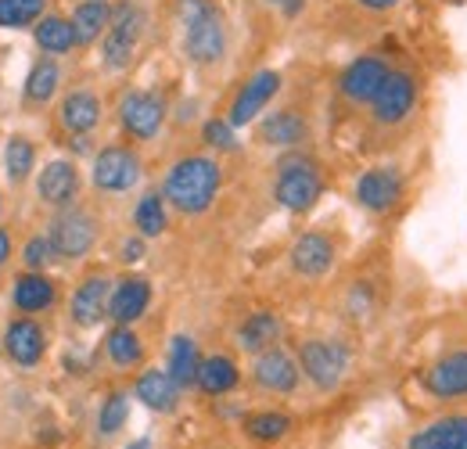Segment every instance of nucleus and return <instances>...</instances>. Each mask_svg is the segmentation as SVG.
Returning <instances> with one entry per match:
<instances>
[{"instance_id":"1","label":"nucleus","mask_w":467,"mask_h":449,"mask_svg":"<svg viewBox=\"0 0 467 449\" xmlns=\"http://www.w3.org/2000/svg\"><path fill=\"white\" fill-rule=\"evenodd\" d=\"M223 183V169L213 155H183L162 180V194L180 216H202Z\"/></svg>"},{"instance_id":"2","label":"nucleus","mask_w":467,"mask_h":449,"mask_svg":"<svg viewBox=\"0 0 467 449\" xmlns=\"http://www.w3.org/2000/svg\"><path fill=\"white\" fill-rule=\"evenodd\" d=\"M176 22L183 29L187 61L209 68L227 55V18L216 0H176Z\"/></svg>"},{"instance_id":"3","label":"nucleus","mask_w":467,"mask_h":449,"mask_svg":"<svg viewBox=\"0 0 467 449\" xmlns=\"http://www.w3.org/2000/svg\"><path fill=\"white\" fill-rule=\"evenodd\" d=\"M324 194L320 166L309 155H285L274 172V202L288 213H309Z\"/></svg>"},{"instance_id":"4","label":"nucleus","mask_w":467,"mask_h":449,"mask_svg":"<svg viewBox=\"0 0 467 449\" xmlns=\"http://www.w3.org/2000/svg\"><path fill=\"white\" fill-rule=\"evenodd\" d=\"M298 371L320 389V392H335L349 371V349L342 341H327V338H309L298 345Z\"/></svg>"},{"instance_id":"5","label":"nucleus","mask_w":467,"mask_h":449,"mask_svg":"<svg viewBox=\"0 0 467 449\" xmlns=\"http://www.w3.org/2000/svg\"><path fill=\"white\" fill-rule=\"evenodd\" d=\"M144 7L137 4V0H122L116 7V15H112V26H109V33H105V40H101V61L112 68V72H122L133 55H137V44H140V37H144Z\"/></svg>"},{"instance_id":"6","label":"nucleus","mask_w":467,"mask_h":449,"mask_svg":"<svg viewBox=\"0 0 467 449\" xmlns=\"http://www.w3.org/2000/svg\"><path fill=\"white\" fill-rule=\"evenodd\" d=\"M166 98L159 90H126L122 101H119V126L122 133H130L133 141H155L162 133V122H166Z\"/></svg>"},{"instance_id":"7","label":"nucleus","mask_w":467,"mask_h":449,"mask_svg":"<svg viewBox=\"0 0 467 449\" xmlns=\"http://www.w3.org/2000/svg\"><path fill=\"white\" fill-rule=\"evenodd\" d=\"M417 98H420V83L410 68H392V76L385 79L381 94L374 98L370 105V119L385 130L392 126H403L410 115L417 112Z\"/></svg>"},{"instance_id":"8","label":"nucleus","mask_w":467,"mask_h":449,"mask_svg":"<svg viewBox=\"0 0 467 449\" xmlns=\"http://www.w3.org/2000/svg\"><path fill=\"white\" fill-rule=\"evenodd\" d=\"M90 180L101 194H126L140 183V155L126 144H109L94 155Z\"/></svg>"},{"instance_id":"9","label":"nucleus","mask_w":467,"mask_h":449,"mask_svg":"<svg viewBox=\"0 0 467 449\" xmlns=\"http://www.w3.org/2000/svg\"><path fill=\"white\" fill-rule=\"evenodd\" d=\"M352 191H356L359 209H367V213H374V216H385V213H392V209L403 202V194H407V176L396 166L363 169V172L356 176V187H352Z\"/></svg>"},{"instance_id":"10","label":"nucleus","mask_w":467,"mask_h":449,"mask_svg":"<svg viewBox=\"0 0 467 449\" xmlns=\"http://www.w3.org/2000/svg\"><path fill=\"white\" fill-rule=\"evenodd\" d=\"M47 237H51L58 259H68V263H72V259H83V256L98 245V220H94L87 209L68 205V209H61L58 216H55Z\"/></svg>"},{"instance_id":"11","label":"nucleus","mask_w":467,"mask_h":449,"mask_svg":"<svg viewBox=\"0 0 467 449\" xmlns=\"http://www.w3.org/2000/svg\"><path fill=\"white\" fill-rule=\"evenodd\" d=\"M420 389L439 402L467 399V349H450L439 360H431L420 374Z\"/></svg>"},{"instance_id":"12","label":"nucleus","mask_w":467,"mask_h":449,"mask_svg":"<svg viewBox=\"0 0 467 449\" xmlns=\"http://www.w3.org/2000/svg\"><path fill=\"white\" fill-rule=\"evenodd\" d=\"M389 76H392V65H389L385 57L363 55L342 68V76H338V94H342L346 101H352V105H367V109H370Z\"/></svg>"},{"instance_id":"13","label":"nucleus","mask_w":467,"mask_h":449,"mask_svg":"<svg viewBox=\"0 0 467 449\" xmlns=\"http://www.w3.org/2000/svg\"><path fill=\"white\" fill-rule=\"evenodd\" d=\"M116 284L109 274H90L68 298V317L76 328H98L109 317V302H112Z\"/></svg>"},{"instance_id":"14","label":"nucleus","mask_w":467,"mask_h":449,"mask_svg":"<svg viewBox=\"0 0 467 449\" xmlns=\"http://www.w3.org/2000/svg\"><path fill=\"white\" fill-rule=\"evenodd\" d=\"M79 183H83V176L72 159H51L36 176V198L61 213L79 198Z\"/></svg>"},{"instance_id":"15","label":"nucleus","mask_w":467,"mask_h":449,"mask_svg":"<svg viewBox=\"0 0 467 449\" xmlns=\"http://www.w3.org/2000/svg\"><path fill=\"white\" fill-rule=\"evenodd\" d=\"M277 90H281V72L277 68H259L241 90H237V98H234L231 105V126H248L252 119H259L263 109L277 98Z\"/></svg>"},{"instance_id":"16","label":"nucleus","mask_w":467,"mask_h":449,"mask_svg":"<svg viewBox=\"0 0 467 449\" xmlns=\"http://www.w3.org/2000/svg\"><path fill=\"white\" fill-rule=\"evenodd\" d=\"M335 259H338V248H335V241L324 230H306L292 245V270L298 277L320 281V277L331 274Z\"/></svg>"},{"instance_id":"17","label":"nucleus","mask_w":467,"mask_h":449,"mask_svg":"<svg viewBox=\"0 0 467 449\" xmlns=\"http://www.w3.org/2000/svg\"><path fill=\"white\" fill-rule=\"evenodd\" d=\"M298 360L288 356L285 349H266L252 363V381L270 395H292L298 389Z\"/></svg>"},{"instance_id":"18","label":"nucleus","mask_w":467,"mask_h":449,"mask_svg":"<svg viewBox=\"0 0 467 449\" xmlns=\"http://www.w3.org/2000/svg\"><path fill=\"white\" fill-rule=\"evenodd\" d=\"M407 449H467V413H439L417 424Z\"/></svg>"},{"instance_id":"19","label":"nucleus","mask_w":467,"mask_h":449,"mask_svg":"<svg viewBox=\"0 0 467 449\" xmlns=\"http://www.w3.org/2000/svg\"><path fill=\"white\" fill-rule=\"evenodd\" d=\"M101 98L94 90H68L58 105V122L68 137H90L101 126Z\"/></svg>"},{"instance_id":"20","label":"nucleus","mask_w":467,"mask_h":449,"mask_svg":"<svg viewBox=\"0 0 467 449\" xmlns=\"http://www.w3.org/2000/svg\"><path fill=\"white\" fill-rule=\"evenodd\" d=\"M4 352L11 356V363L33 371L44 360V352H47V331L36 320H29V317L11 320L7 324V335H4Z\"/></svg>"},{"instance_id":"21","label":"nucleus","mask_w":467,"mask_h":449,"mask_svg":"<svg viewBox=\"0 0 467 449\" xmlns=\"http://www.w3.org/2000/svg\"><path fill=\"white\" fill-rule=\"evenodd\" d=\"M148 306H151V281L133 274V277H122V281L116 284L112 302H109V317H112L116 324L133 328V320H140V317L148 313Z\"/></svg>"},{"instance_id":"22","label":"nucleus","mask_w":467,"mask_h":449,"mask_svg":"<svg viewBox=\"0 0 467 449\" xmlns=\"http://www.w3.org/2000/svg\"><path fill=\"white\" fill-rule=\"evenodd\" d=\"M112 15H116V7L109 0H79L76 11H72V29H76L79 47H90V44L105 40V33L112 26Z\"/></svg>"},{"instance_id":"23","label":"nucleus","mask_w":467,"mask_h":449,"mask_svg":"<svg viewBox=\"0 0 467 449\" xmlns=\"http://www.w3.org/2000/svg\"><path fill=\"white\" fill-rule=\"evenodd\" d=\"M11 298H15V309H22L26 317H33V313H47V309L55 306L58 287H55L51 277H44L40 270H29V274H22V277L15 281Z\"/></svg>"},{"instance_id":"24","label":"nucleus","mask_w":467,"mask_h":449,"mask_svg":"<svg viewBox=\"0 0 467 449\" xmlns=\"http://www.w3.org/2000/svg\"><path fill=\"white\" fill-rule=\"evenodd\" d=\"M180 392L183 389L170 378V371H144L137 378V385H133V395L155 413H173L176 402H180Z\"/></svg>"},{"instance_id":"25","label":"nucleus","mask_w":467,"mask_h":449,"mask_svg":"<svg viewBox=\"0 0 467 449\" xmlns=\"http://www.w3.org/2000/svg\"><path fill=\"white\" fill-rule=\"evenodd\" d=\"M309 133V122L292 109H281V112H270L259 122V141L270 144V148H295L302 144Z\"/></svg>"},{"instance_id":"26","label":"nucleus","mask_w":467,"mask_h":449,"mask_svg":"<svg viewBox=\"0 0 467 449\" xmlns=\"http://www.w3.org/2000/svg\"><path fill=\"white\" fill-rule=\"evenodd\" d=\"M33 40H36V47L47 57L68 55V51L79 47L76 29H72V18H65V15H44V18L33 26Z\"/></svg>"},{"instance_id":"27","label":"nucleus","mask_w":467,"mask_h":449,"mask_svg":"<svg viewBox=\"0 0 467 449\" xmlns=\"http://www.w3.org/2000/svg\"><path fill=\"white\" fill-rule=\"evenodd\" d=\"M277 338H281V317L277 313H252L248 320H241L237 328V345L252 356L266 352V349H277Z\"/></svg>"},{"instance_id":"28","label":"nucleus","mask_w":467,"mask_h":449,"mask_svg":"<svg viewBox=\"0 0 467 449\" xmlns=\"http://www.w3.org/2000/svg\"><path fill=\"white\" fill-rule=\"evenodd\" d=\"M105 356H109V363L119 367V371H133V367L144 363V341H140V335L133 328L116 324L109 331V338H105Z\"/></svg>"},{"instance_id":"29","label":"nucleus","mask_w":467,"mask_h":449,"mask_svg":"<svg viewBox=\"0 0 467 449\" xmlns=\"http://www.w3.org/2000/svg\"><path fill=\"white\" fill-rule=\"evenodd\" d=\"M170 202H166V194H162V187L159 191H144L140 194V202H137V209H133V226H137V234L140 237H159V234H166V226H170Z\"/></svg>"},{"instance_id":"30","label":"nucleus","mask_w":467,"mask_h":449,"mask_svg":"<svg viewBox=\"0 0 467 449\" xmlns=\"http://www.w3.org/2000/svg\"><path fill=\"white\" fill-rule=\"evenodd\" d=\"M241 374H237V363L231 356H205L202 367H198V389L205 395H227L237 389Z\"/></svg>"},{"instance_id":"31","label":"nucleus","mask_w":467,"mask_h":449,"mask_svg":"<svg viewBox=\"0 0 467 449\" xmlns=\"http://www.w3.org/2000/svg\"><path fill=\"white\" fill-rule=\"evenodd\" d=\"M198 367H202V356H198V345L191 335H176L170 341V378H173L180 389H191L198 385Z\"/></svg>"},{"instance_id":"32","label":"nucleus","mask_w":467,"mask_h":449,"mask_svg":"<svg viewBox=\"0 0 467 449\" xmlns=\"http://www.w3.org/2000/svg\"><path fill=\"white\" fill-rule=\"evenodd\" d=\"M61 83V68L55 57H36L33 61V68H29V79H26V105H47L51 98H55V90H58Z\"/></svg>"},{"instance_id":"33","label":"nucleus","mask_w":467,"mask_h":449,"mask_svg":"<svg viewBox=\"0 0 467 449\" xmlns=\"http://www.w3.org/2000/svg\"><path fill=\"white\" fill-rule=\"evenodd\" d=\"M288 432H292V417L281 413V410H259V413H248L244 417V435L252 443H259V446L281 443Z\"/></svg>"},{"instance_id":"34","label":"nucleus","mask_w":467,"mask_h":449,"mask_svg":"<svg viewBox=\"0 0 467 449\" xmlns=\"http://www.w3.org/2000/svg\"><path fill=\"white\" fill-rule=\"evenodd\" d=\"M33 166H36V148H33V141L11 137L7 148H4V169H7L11 183H22V180L33 172Z\"/></svg>"},{"instance_id":"35","label":"nucleus","mask_w":467,"mask_h":449,"mask_svg":"<svg viewBox=\"0 0 467 449\" xmlns=\"http://www.w3.org/2000/svg\"><path fill=\"white\" fill-rule=\"evenodd\" d=\"M47 15V0H0V26L22 29Z\"/></svg>"},{"instance_id":"36","label":"nucleus","mask_w":467,"mask_h":449,"mask_svg":"<svg viewBox=\"0 0 467 449\" xmlns=\"http://www.w3.org/2000/svg\"><path fill=\"white\" fill-rule=\"evenodd\" d=\"M126 417H130V395L112 392L105 402H101V413H98V432H101V435H116L119 428L126 424Z\"/></svg>"},{"instance_id":"37","label":"nucleus","mask_w":467,"mask_h":449,"mask_svg":"<svg viewBox=\"0 0 467 449\" xmlns=\"http://www.w3.org/2000/svg\"><path fill=\"white\" fill-rule=\"evenodd\" d=\"M202 133H205V144L216 148V151H234V148H237L231 119H209V122L202 126Z\"/></svg>"},{"instance_id":"38","label":"nucleus","mask_w":467,"mask_h":449,"mask_svg":"<svg viewBox=\"0 0 467 449\" xmlns=\"http://www.w3.org/2000/svg\"><path fill=\"white\" fill-rule=\"evenodd\" d=\"M22 256H26V266H29V270H40V274H44V266H47L51 259H58V256H55V245H51V237H47V234L29 237V245H26V252H22Z\"/></svg>"},{"instance_id":"39","label":"nucleus","mask_w":467,"mask_h":449,"mask_svg":"<svg viewBox=\"0 0 467 449\" xmlns=\"http://www.w3.org/2000/svg\"><path fill=\"white\" fill-rule=\"evenodd\" d=\"M122 259H126V263L144 259V237H140V234H137V237H130V241H122Z\"/></svg>"},{"instance_id":"40","label":"nucleus","mask_w":467,"mask_h":449,"mask_svg":"<svg viewBox=\"0 0 467 449\" xmlns=\"http://www.w3.org/2000/svg\"><path fill=\"white\" fill-rule=\"evenodd\" d=\"M356 4L367 7V11H378V15H381V11H392L400 0H356Z\"/></svg>"},{"instance_id":"41","label":"nucleus","mask_w":467,"mask_h":449,"mask_svg":"<svg viewBox=\"0 0 467 449\" xmlns=\"http://www.w3.org/2000/svg\"><path fill=\"white\" fill-rule=\"evenodd\" d=\"M277 4H281V11H285V18H295V15L302 11V4H306V0H277Z\"/></svg>"},{"instance_id":"42","label":"nucleus","mask_w":467,"mask_h":449,"mask_svg":"<svg viewBox=\"0 0 467 449\" xmlns=\"http://www.w3.org/2000/svg\"><path fill=\"white\" fill-rule=\"evenodd\" d=\"M7 256H11V234L0 230V263H7Z\"/></svg>"},{"instance_id":"43","label":"nucleus","mask_w":467,"mask_h":449,"mask_svg":"<svg viewBox=\"0 0 467 449\" xmlns=\"http://www.w3.org/2000/svg\"><path fill=\"white\" fill-rule=\"evenodd\" d=\"M130 449H148V439H140V443H133Z\"/></svg>"}]
</instances>
